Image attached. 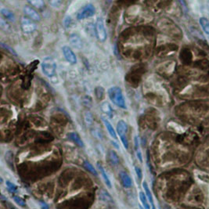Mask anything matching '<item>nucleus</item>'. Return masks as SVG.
I'll use <instances>...</instances> for the list:
<instances>
[{
	"label": "nucleus",
	"instance_id": "2f4dec72",
	"mask_svg": "<svg viewBox=\"0 0 209 209\" xmlns=\"http://www.w3.org/2000/svg\"><path fill=\"white\" fill-rule=\"evenodd\" d=\"M135 171H136V175H137V177L139 178V179H142L143 173H142L141 169H140L139 167H135Z\"/></svg>",
	"mask_w": 209,
	"mask_h": 209
},
{
	"label": "nucleus",
	"instance_id": "c756f323",
	"mask_svg": "<svg viewBox=\"0 0 209 209\" xmlns=\"http://www.w3.org/2000/svg\"><path fill=\"white\" fill-rule=\"evenodd\" d=\"M0 26H1V28L4 30V31H6V32L9 30V25L6 23V21H4L3 19L0 21Z\"/></svg>",
	"mask_w": 209,
	"mask_h": 209
},
{
	"label": "nucleus",
	"instance_id": "2eb2a0df",
	"mask_svg": "<svg viewBox=\"0 0 209 209\" xmlns=\"http://www.w3.org/2000/svg\"><path fill=\"white\" fill-rule=\"evenodd\" d=\"M100 108L101 110H102V111H103L104 114H106L109 117H113V110H112L111 105H110L107 102H103V103L101 104Z\"/></svg>",
	"mask_w": 209,
	"mask_h": 209
},
{
	"label": "nucleus",
	"instance_id": "ddd939ff",
	"mask_svg": "<svg viewBox=\"0 0 209 209\" xmlns=\"http://www.w3.org/2000/svg\"><path fill=\"white\" fill-rule=\"evenodd\" d=\"M1 14L3 15V17H4L5 19H6L7 20H9L11 22H13L15 21V15L14 13H13L10 10H9L8 9L6 8H2L1 9Z\"/></svg>",
	"mask_w": 209,
	"mask_h": 209
},
{
	"label": "nucleus",
	"instance_id": "9b49d317",
	"mask_svg": "<svg viewBox=\"0 0 209 209\" xmlns=\"http://www.w3.org/2000/svg\"><path fill=\"white\" fill-rule=\"evenodd\" d=\"M102 120H103V122L104 123V125H105V127L107 128V131H108V133L110 134V136H111L113 139H117V133H116V132H115V129H114V127H113V125H112L111 124V122L109 121L107 119H106L105 117H102Z\"/></svg>",
	"mask_w": 209,
	"mask_h": 209
},
{
	"label": "nucleus",
	"instance_id": "4c0bfd02",
	"mask_svg": "<svg viewBox=\"0 0 209 209\" xmlns=\"http://www.w3.org/2000/svg\"><path fill=\"white\" fill-rule=\"evenodd\" d=\"M152 209H156V208H155L154 206H153V207H152Z\"/></svg>",
	"mask_w": 209,
	"mask_h": 209
},
{
	"label": "nucleus",
	"instance_id": "a878e982",
	"mask_svg": "<svg viewBox=\"0 0 209 209\" xmlns=\"http://www.w3.org/2000/svg\"><path fill=\"white\" fill-rule=\"evenodd\" d=\"M100 199L104 201H107H107H112V199H111V198L110 194H109L107 192H106V191H104V190H103V191L101 192Z\"/></svg>",
	"mask_w": 209,
	"mask_h": 209
},
{
	"label": "nucleus",
	"instance_id": "a211bd4d",
	"mask_svg": "<svg viewBox=\"0 0 209 209\" xmlns=\"http://www.w3.org/2000/svg\"><path fill=\"white\" fill-rule=\"evenodd\" d=\"M200 24L203 28L204 32L209 34V20L205 17H201L200 19Z\"/></svg>",
	"mask_w": 209,
	"mask_h": 209
},
{
	"label": "nucleus",
	"instance_id": "9d476101",
	"mask_svg": "<svg viewBox=\"0 0 209 209\" xmlns=\"http://www.w3.org/2000/svg\"><path fill=\"white\" fill-rule=\"evenodd\" d=\"M119 176H120V179H121V183L123 185L124 187H125V188H129V187H131L132 186V179H131V178L129 176L126 172H120V174H119Z\"/></svg>",
	"mask_w": 209,
	"mask_h": 209
},
{
	"label": "nucleus",
	"instance_id": "0eeeda50",
	"mask_svg": "<svg viewBox=\"0 0 209 209\" xmlns=\"http://www.w3.org/2000/svg\"><path fill=\"white\" fill-rule=\"evenodd\" d=\"M62 50H63V56H64V57H65V59H66V60L68 63H70L72 65L77 63L78 60L76 55L75 54V53L73 52V50L69 46H63Z\"/></svg>",
	"mask_w": 209,
	"mask_h": 209
},
{
	"label": "nucleus",
	"instance_id": "39448f33",
	"mask_svg": "<svg viewBox=\"0 0 209 209\" xmlns=\"http://www.w3.org/2000/svg\"><path fill=\"white\" fill-rule=\"evenodd\" d=\"M96 35L100 42H104L107 39V31L102 18H97L95 24Z\"/></svg>",
	"mask_w": 209,
	"mask_h": 209
},
{
	"label": "nucleus",
	"instance_id": "4468645a",
	"mask_svg": "<svg viewBox=\"0 0 209 209\" xmlns=\"http://www.w3.org/2000/svg\"><path fill=\"white\" fill-rule=\"evenodd\" d=\"M68 137L73 142H75L78 146H79L80 147H84V143L83 141L82 140V139L80 136L78 135L76 132H70L68 134Z\"/></svg>",
	"mask_w": 209,
	"mask_h": 209
},
{
	"label": "nucleus",
	"instance_id": "aec40b11",
	"mask_svg": "<svg viewBox=\"0 0 209 209\" xmlns=\"http://www.w3.org/2000/svg\"><path fill=\"white\" fill-rule=\"evenodd\" d=\"M143 189H144V190H145V192H146V197L148 198L149 201H150V203L153 204L154 203L153 196H152V193H151V192H150V189L149 186H148V185H147V183H146V182H143Z\"/></svg>",
	"mask_w": 209,
	"mask_h": 209
},
{
	"label": "nucleus",
	"instance_id": "b1692460",
	"mask_svg": "<svg viewBox=\"0 0 209 209\" xmlns=\"http://www.w3.org/2000/svg\"><path fill=\"white\" fill-rule=\"evenodd\" d=\"M28 3L31 4L32 6L38 9L42 8L44 6V2L42 0H32V1H28Z\"/></svg>",
	"mask_w": 209,
	"mask_h": 209
},
{
	"label": "nucleus",
	"instance_id": "412c9836",
	"mask_svg": "<svg viewBox=\"0 0 209 209\" xmlns=\"http://www.w3.org/2000/svg\"><path fill=\"white\" fill-rule=\"evenodd\" d=\"M84 167H85V169L86 170H88L89 172H91L92 174L95 175H98V173L96 172V170L94 169V167L92 166L91 164L89 163L88 160H86V161H84V164H83Z\"/></svg>",
	"mask_w": 209,
	"mask_h": 209
},
{
	"label": "nucleus",
	"instance_id": "f3484780",
	"mask_svg": "<svg viewBox=\"0 0 209 209\" xmlns=\"http://www.w3.org/2000/svg\"><path fill=\"white\" fill-rule=\"evenodd\" d=\"M97 168L98 169L100 170V172L101 173V175H102V177L103 178V179L105 181V183H106V184L107 185V186L110 187V188H111V183L110 179H109L107 175L106 172H105V170H104V169L103 168V166H102L101 165H100V164H97Z\"/></svg>",
	"mask_w": 209,
	"mask_h": 209
},
{
	"label": "nucleus",
	"instance_id": "e433bc0d",
	"mask_svg": "<svg viewBox=\"0 0 209 209\" xmlns=\"http://www.w3.org/2000/svg\"><path fill=\"white\" fill-rule=\"evenodd\" d=\"M136 155H137V158L138 159L140 160V162H143V158H142V154H141V152L140 150H136Z\"/></svg>",
	"mask_w": 209,
	"mask_h": 209
},
{
	"label": "nucleus",
	"instance_id": "bb28decb",
	"mask_svg": "<svg viewBox=\"0 0 209 209\" xmlns=\"http://www.w3.org/2000/svg\"><path fill=\"white\" fill-rule=\"evenodd\" d=\"M6 186H7V188H8L9 191V192H11V193L17 192V187L16 185H14L13 183H10V182H9V181H6Z\"/></svg>",
	"mask_w": 209,
	"mask_h": 209
},
{
	"label": "nucleus",
	"instance_id": "72a5a7b5",
	"mask_svg": "<svg viewBox=\"0 0 209 209\" xmlns=\"http://www.w3.org/2000/svg\"><path fill=\"white\" fill-rule=\"evenodd\" d=\"M50 4H51L52 6H53V7H60V5H61V3H62V2L61 1H52V2H50Z\"/></svg>",
	"mask_w": 209,
	"mask_h": 209
},
{
	"label": "nucleus",
	"instance_id": "423d86ee",
	"mask_svg": "<svg viewBox=\"0 0 209 209\" xmlns=\"http://www.w3.org/2000/svg\"><path fill=\"white\" fill-rule=\"evenodd\" d=\"M21 29L26 34H30L34 32L37 29V25L34 23V20H31L27 17H23L20 20Z\"/></svg>",
	"mask_w": 209,
	"mask_h": 209
},
{
	"label": "nucleus",
	"instance_id": "c85d7f7f",
	"mask_svg": "<svg viewBox=\"0 0 209 209\" xmlns=\"http://www.w3.org/2000/svg\"><path fill=\"white\" fill-rule=\"evenodd\" d=\"M1 46H2V48H3V49L8 50L10 53L15 55V56H17V53H16V52L14 51V49H12L11 47H9V46H7V45H6V44H4V43H3V42H1Z\"/></svg>",
	"mask_w": 209,
	"mask_h": 209
},
{
	"label": "nucleus",
	"instance_id": "473e14b6",
	"mask_svg": "<svg viewBox=\"0 0 209 209\" xmlns=\"http://www.w3.org/2000/svg\"><path fill=\"white\" fill-rule=\"evenodd\" d=\"M63 23H64V25H65L66 28H68L69 26L71 25V18L70 17H67L66 18L64 19Z\"/></svg>",
	"mask_w": 209,
	"mask_h": 209
},
{
	"label": "nucleus",
	"instance_id": "6e6552de",
	"mask_svg": "<svg viewBox=\"0 0 209 209\" xmlns=\"http://www.w3.org/2000/svg\"><path fill=\"white\" fill-rule=\"evenodd\" d=\"M23 10L27 17L30 18L31 20H34V21H39L41 20L40 14L32 6H25L24 7Z\"/></svg>",
	"mask_w": 209,
	"mask_h": 209
},
{
	"label": "nucleus",
	"instance_id": "1a4fd4ad",
	"mask_svg": "<svg viewBox=\"0 0 209 209\" xmlns=\"http://www.w3.org/2000/svg\"><path fill=\"white\" fill-rule=\"evenodd\" d=\"M192 53L189 49H183L180 53V60L184 64H189L192 61Z\"/></svg>",
	"mask_w": 209,
	"mask_h": 209
},
{
	"label": "nucleus",
	"instance_id": "7ed1b4c3",
	"mask_svg": "<svg viewBox=\"0 0 209 209\" xmlns=\"http://www.w3.org/2000/svg\"><path fill=\"white\" fill-rule=\"evenodd\" d=\"M127 132H128L127 123L122 120L119 121L117 125V133L120 136L121 141V143H122L125 149L129 148V141H128V139L126 136Z\"/></svg>",
	"mask_w": 209,
	"mask_h": 209
},
{
	"label": "nucleus",
	"instance_id": "6ab92c4d",
	"mask_svg": "<svg viewBox=\"0 0 209 209\" xmlns=\"http://www.w3.org/2000/svg\"><path fill=\"white\" fill-rule=\"evenodd\" d=\"M140 199L141 203L143 204V208L145 209H150L149 203L147 202V199H146V195L143 192L140 193Z\"/></svg>",
	"mask_w": 209,
	"mask_h": 209
},
{
	"label": "nucleus",
	"instance_id": "393cba45",
	"mask_svg": "<svg viewBox=\"0 0 209 209\" xmlns=\"http://www.w3.org/2000/svg\"><path fill=\"white\" fill-rule=\"evenodd\" d=\"M198 179H201V180L202 182H204V183H209V175L205 174V173H201V172H198Z\"/></svg>",
	"mask_w": 209,
	"mask_h": 209
},
{
	"label": "nucleus",
	"instance_id": "f257e3e1",
	"mask_svg": "<svg viewBox=\"0 0 209 209\" xmlns=\"http://www.w3.org/2000/svg\"><path fill=\"white\" fill-rule=\"evenodd\" d=\"M108 96L113 103L119 108L126 109L125 100L121 89L118 86H114L108 89Z\"/></svg>",
	"mask_w": 209,
	"mask_h": 209
},
{
	"label": "nucleus",
	"instance_id": "7c9ffc66",
	"mask_svg": "<svg viewBox=\"0 0 209 209\" xmlns=\"http://www.w3.org/2000/svg\"><path fill=\"white\" fill-rule=\"evenodd\" d=\"M85 121L88 125H90L92 122V115H90L89 112H86V114L85 115Z\"/></svg>",
	"mask_w": 209,
	"mask_h": 209
},
{
	"label": "nucleus",
	"instance_id": "c9c22d12",
	"mask_svg": "<svg viewBox=\"0 0 209 209\" xmlns=\"http://www.w3.org/2000/svg\"><path fill=\"white\" fill-rule=\"evenodd\" d=\"M39 204H40V207L42 209H49V206L47 205V204L43 202V201H40Z\"/></svg>",
	"mask_w": 209,
	"mask_h": 209
},
{
	"label": "nucleus",
	"instance_id": "dca6fc26",
	"mask_svg": "<svg viewBox=\"0 0 209 209\" xmlns=\"http://www.w3.org/2000/svg\"><path fill=\"white\" fill-rule=\"evenodd\" d=\"M108 158L109 160L111 161V163L113 165H117L119 164V157L117 156V153L114 150H110L108 153Z\"/></svg>",
	"mask_w": 209,
	"mask_h": 209
},
{
	"label": "nucleus",
	"instance_id": "f704fd0d",
	"mask_svg": "<svg viewBox=\"0 0 209 209\" xmlns=\"http://www.w3.org/2000/svg\"><path fill=\"white\" fill-rule=\"evenodd\" d=\"M135 147H136V150H139V146H140V142H139V139H138L137 136H135Z\"/></svg>",
	"mask_w": 209,
	"mask_h": 209
},
{
	"label": "nucleus",
	"instance_id": "5701e85b",
	"mask_svg": "<svg viewBox=\"0 0 209 209\" xmlns=\"http://www.w3.org/2000/svg\"><path fill=\"white\" fill-rule=\"evenodd\" d=\"M195 66L198 67L199 68L201 69H208L209 68V62L208 60H200V61H198L197 63H195Z\"/></svg>",
	"mask_w": 209,
	"mask_h": 209
},
{
	"label": "nucleus",
	"instance_id": "f8f14e48",
	"mask_svg": "<svg viewBox=\"0 0 209 209\" xmlns=\"http://www.w3.org/2000/svg\"><path fill=\"white\" fill-rule=\"evenodd\" d=\"M70 42L72 44V46H74L76 49H80L82 47V42L81 41L80 38L78 36L77 34H71L70 36Z\"/></svg>",
	"mask_w": 209,
	"mask_h": 209
},
{
	"label": "nucleus",
	"instance_id": "4be33fe9",
	"mask_svg": "<svg viewBox=\"0 0 209 209\" xmlns=\"http://www.w3.org/2000/svg\"><path fill=\"white\" fill-rule=\"evenodd\" d=\"M95 93H96V96L98 100H103V97H104V89H103V87L101 86H98L95 89Z\"/></svg>",
	"mask_w": 209,
	"mask_h": 209
},
{
	"label": "nucleus",
	"instance_id": "20e7f679",
	"mask_svg": "<svg viewBox=\"0 0 209 209\" xmlns=\"http://www.w3.org/2000/svg\"><path fill=\"white\" fill-rule=\"evenodd\" d=\"M96 13V8L95 6L91 4H86L83 7L79 9V11L77 13V19L78 20H84L86 18H89L92 16H94Z\"/></svg>",
	"mask_w": 209,
	"mask_h": 209
},
{
	"label": "nucleus",
	"instance_id": "cd10ccee",
	"mask_svg": "<svg viewBox=\"0 0 209 209\" xmlns=\"http://www.w3.org/2000/svg\"><path fill=\"white\" fill-rule=\"evenodd\" d=\"M13 200H14V201L16 202V203L17 204H19L20 206H25V201H24L23 199L21 198H20V197H17V196H15V197H13Z\"/></svg>",
	"mask_w": 209,
	"mask_h": 209
},
{
	"label": "nucleus",
	"instance_id": "f03ea898",
	"mask_svg": "<svg viewBox=\"0 0 209 209\" xmlns=\"http://www.w3.org/2000/svg\"><path fill=\"white\" fill-rule=\"evenodd\" d=\"M42 70L44 75L47 77H53L56 75L57 71V64L55 60L50 57L45 58L42 62Z\"/></svg>",
	"mask_w": 209,
	"mask_h": 209
}]
</instances>
